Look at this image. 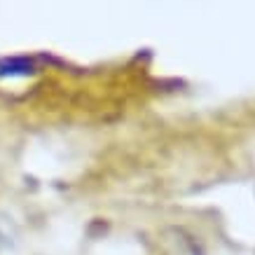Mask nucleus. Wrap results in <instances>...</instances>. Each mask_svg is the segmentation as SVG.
Segmentation results:
<instances>
[{
	"mask_svg": "<svg viewBox=\"0 0 255 255\" xmlns=\"http://www.w3.org/2000/svg\"><path fill=\"white\" fill-rule=\"evenodd\" d=\"M31 73V63H26L23 59H12V61L0 63V75H28Z\"/></svg>",
	"mask_w": 255,
	"mask_h": 255,
	"instance_id": "1",
	"label": "nucleus"
}]
</instances>
